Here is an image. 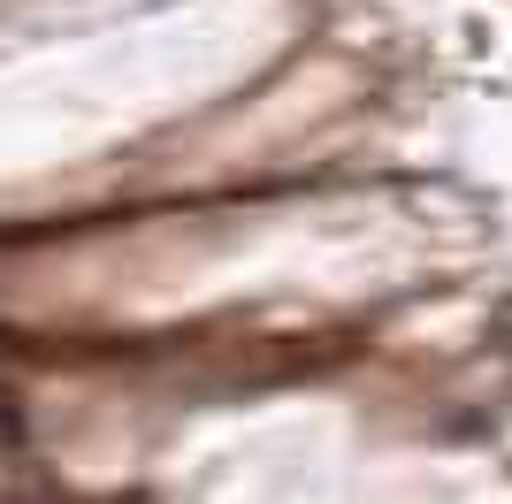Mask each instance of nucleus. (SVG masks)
Returning a JSON list of instances; mask_svg holds the SVG:
<instances>
[{"mask_svg":"<svg viewBox=\"0 0 512 504\" xmlns=\"http://www.w3.org/2000/svg\"><path fill=\"white\" fill-rule=\"evenodd\" d=\"M0 443H16V405H8V390H0Z\"/></svg>","mask_w":512,"mask_h":504,"instance_id":"1","label":"nucleus"}]
</instances>
